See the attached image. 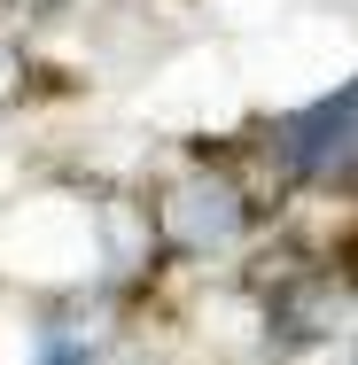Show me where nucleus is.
<instances>
[{
  "label": "nucleus",
  "instance_id": "f257e3e1",
  "mask_svg": "<svg viewBox=\"0 0 358 365\" xmlns=\"http://www.w3.org/2000/svg\"><path fill=\"white\" fill-rule=\"evenodd\" d=\"M281 155L296 163V171L351 163V155H358V86L335 93V101H319V109H304L296 125H281Z\"/></svg>",
  "mask_w": 358,
  "mask_h": 365
},
{
  "label": "nucleus",
  "instance_id": "f03ea898",
  "mask_svg": "<svg viewBox=\"0 0 358 365\" xmlns=\"http://www.w3.org/2000/svg\"><path fill=\"white\" fill-rule=\"evenodd\" d=\"M164 225L179 249H218L242 233V202H234V187H179L164 202Z\"/></svg>",
  "mask_w": 358,
  "mask_h": 365
}]
</instances>
